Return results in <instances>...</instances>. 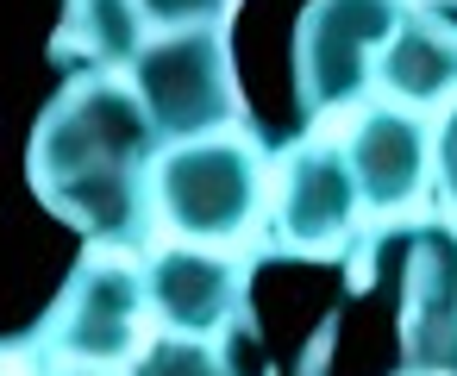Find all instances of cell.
<instances>
[{"instance_id":"1","label":"cell","mask_w":457,"mask_h":376,"mask_svg":"<svg viewBox=\"0 0 457 376\" xmlns=\"http://www.w3.org/2000/svg\"><path fill=\"white\" fill-rule=\"evenodd\" d=\"M157 151L163 145L151 132V113L126 76H63V88L32 120L26 182L88 245L138 251L157 220Z\"/></svg>"},{"instance_id":"2","label":"cell","mask_w":457,"mask_h":376,"mask_svg":"<svg viewBox=\"0 0 457 376\" xmlns=\"http://www.w3.org/2000/svg\"><path fill=\"white\" fill-rule=\"evenodd\" d=\"M145 320H151L145 263L132 251L88 245V257L70 270L26 351L38 357L45 376H126V363L145 351Z\"/></svg>"},{"instance_id":"3","label":"cell","mask_w":457,"mask_h":376,"mask_svg":"<svg viewBox=\"0 0 457 376\" xmlns=\"http://www.w3.org/2000/svg\"><path fill=\"white\" fill-rule=\"evenodd\" d=\"M157 220L176 232V245L232 251L257 232L270 201V163L251 132H213L195 145H163L151 170Z\"/></svg>"},{"instance_id":"4","label":"cell","mask_w":457,"mask_h":376,"mask_svg":"<svg viewBox=\"0 0 457 376\" xmlns=\"http://www.w3.org/2000/svg\"><path fill=\"white\" fill-rule=\"evenodd\" d=\"M413 0H307L295 20V113L307 126L357 113L376 88V63Z\"/></svg>"},{"instance_id":"5","label":"cell","mask_w":457,"mask_h":376,"mask_svg":"<svg viewBox=\"0 0 457 376\" xmlns=\"http://www.w3.org/2000/svg\"><path fill=\"white\" fill-rule=\"evenodd\" d=\"M126 82L145 101L157 145H195V138L245 126V82H238V57L226 32L151 38L145 57L126 70Z\"/></svg>"},{"instance_id":"6","label":"cell","mask_w":457,"mask_h":376,"mask_svg":"<svg viewBox=\"0 0 457 376\" xmlns=\"http://www.w3.org/2000/svg\"><path fill=\"white\" fill-rule=\"evenodd\" d=\"M363 238V188L351 176L345 138H295L276 157V201H270V257L332 263L351 257Z\"/></svg>"},{"instance_id":"7","label":"cell","mask_w":457,"mask_h":376,"mask_svg":"<svg viewBox=\"0 0 457 376\" xmlns=\"http://www.w3.org/2000/svg\"><path fill=\"white\" fill-rule=\"evenodd\" d=\"M370 245L395 257V338L401 370L457 376V226L451 220H395L370 226Z\"/></svg>"},{"instance_id":"8","label":"cell","mask_w":457,"mask_h":376,"mask_svg":"<svg viewBox=\"0 0 457 376\" xmlns=\"http://www.w3.org/2000/svg\"><path fill=\"white\" fill-rule=\"evenodd\" d=\"M345 157H351V176L363 188V213L376 226H395L401 213H413L426 201V188H438V170H432V126L413 113V107H395V101H363L351 113V132H345Z\"/></svg>"},{"instance_id":"9","label":"cell","mask_w":457,"mask_h":376,"mask_svg":"<svg viewBox=\"0 0 457 376\" xmlns=\"http://www.w3.org/2000/svg\"><path fill=\"white\" fill-rule=\"evenodd\" d=\"M151 320L157 332H195L220 338L251 326V263L207 245H163L145 257Z\"/></svg>"},{"instance_id":"10","label":"cell","mask_w":457,"mask_h":376,"mask_svg":"<svg viewBox=\"0 0 457 376\" xmlns=\"http://www.w3.org/2000/svg\"><path fill=\"white\" fill-rule=\"evenodd\" d=\"M376 88L413 113L457 101V20L445 13V0H413L407 7V20L395 26L376 63Z\"/></svg>"},{"instance_id":"11","label":"cell","mask_w":457,"mask_h":376,"mask_svg":"<svg viewBox=\"0 0 457 376\" xmlns=\"http://www.w3.org/2000/svg\"><path fill=\"white\" fill-rule=\"evenodd\" d=\"M145 45H151V26L138 0H63L51 63L63 76H120L145 57Z\"/></svg>"},{"instance_id":"12","label":"cell","mask_w":457,"mask_h":376,"mask_svg":"<svg viewBox=\"0 0 457 376\" xmlns=\"http://www.w3.org/2000/svg\"><path fill=\"white\" fill-rule=\"evenodd\" d=\"M126 376H270L257 332H220V338H195V332H157L145 338V351L126 363Z\"/></svg>"},{"instance_id":"13","label":"cell","mask_w":457,"mask_h":376,"mask_svg":"<svg viewBox=\"0 0 457 376\" xmlns=\"http://www.w3.org/2000/svg\"><path fill=\"white\" fill-rule=\"evenodd\" d=\"M138 13L151 26V38H170V32H226L238 0H138Z\"/></svg>"},{"instance_id":"14","label":"cell","mask_w":457,"mask_h":376,"mask_svg":"<svg viewBox=\"0 0 457 376\" xmlns=\"http://www.w3.org/2000/svg\"><path fill=\"white\" fill-rule=\"evenodd\" d=\"M432 170H438V201H445V220L457 226V101L445 107V120L432 126Z\"/></svg>"},{"instance_id":"15","label":"cell","mask_w":457,"mask_h":376,"mask_svg":"<svg viewBox=\"0 0 457 376\" xmlns=\"http://www.w3.org/2000/svg\"><path fill=\"white\" fill-rule=\"evenodd\" d=\"M0 376H45L32 351H0Z\"/></svg>"},{"instance_id":"16","label":"cell","mask_w":457,"mask_h":376,"mask_svg":"<svg viewBox=\"0 0 457 376\" xmlns=\"http://www.w3.org/2000/svg\"><path fill=\"white\" fill-rule=\"evenodd\" d=\"M395 376H432V370H395Z\"/></svg>"}]
</instances>
